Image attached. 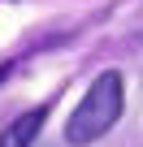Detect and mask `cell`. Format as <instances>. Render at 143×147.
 <instances>
[{"label": "cell", "mask_w": 143, "mask_h": 147, "mask_svg": "<svg viewBox=\"0 0 143 147\" xmlns=\"http://www.w3.org/2000/svg\"><path fill=\"white\" fill-rule=\"evenodd\" d=\"M121 104H126V91H121V74L104 69L100 78L87 87V95L78 100V108L69 113L65 121V143L69 147H87L96 143L100 134H108L121 117Z\"/></svg>", "instance_id": "cell-1"}, {"label": "cell", "mask_w": 143, "mask_h": 147, "mask_svg": "<svg viewBox=\"0 0 143 147\" xmlns=\"http://www.w3.org/2000/svg\"><path fill=\"white\" fill-rule=\"evenodd\" d=\"M43 121H48V104H35L30 113L13 117V121L5 125V130H0V147H30V143L39 138Z\"/></svg>", "instance_id": "cell-2"}]
</instances>
